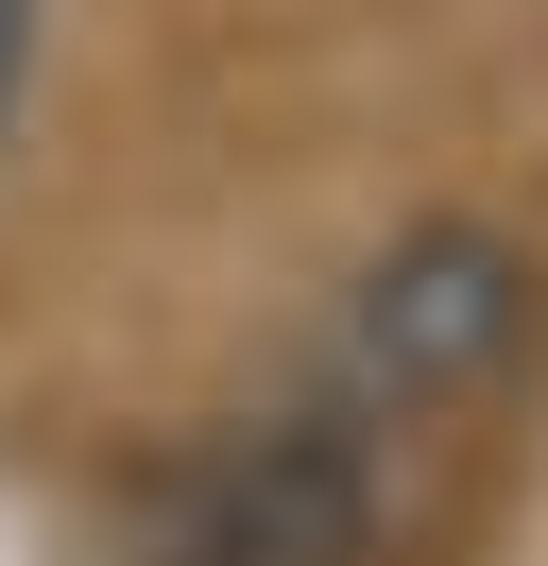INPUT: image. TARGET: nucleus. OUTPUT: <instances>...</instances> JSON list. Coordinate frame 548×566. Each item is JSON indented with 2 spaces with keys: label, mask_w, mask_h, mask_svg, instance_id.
Wrapping results in <instances>:
<instances>
[{
  "label": "nucleus",
  "mask_w": 548,
  "mask_h": 566,
  "mask_svg": "<svg viewBox=\"0 0 548 566\" xmlns=\"http://www.w3.org/2000/svg\"><path fill=\"white\" fill-rule=\"evenodd\" d=\"M377 532V481H360V429L292 412V429H205L137 481V549L155 566H342Z\"/></svg>",
  "instance_id": "f257e3e1"
},
{
  "label": "nucleus",
  "mask_w": 548,
  "mask_h": 566,
  "mask_svg": "<svg viewBox=\"0 0 548 566\" xmlns=\"http://www.w3.org/2000/svg\"><path fill=\"white\" fill-rule=\"evenodd\" d=\"M531 344V258L497 223H411L342 310V412H445Z\"/></svg>",
  "instance_id": "f03ea898"
},
{
  "label": "nucleus",
  "mask_w": 548,
  "mask_h": 566,
  "mask_svg": "<svg viewBox=\"0 0 548 566\" xmlns=\"http://www.w3.org/2000/svg\"><path fill=\"white\" fill-rule=\"evenodd\" d=\"M18 70H34V0H0V120H18Z\"/></svg>",
  "instance_id": "7ed1b4c3"
}]
</instances>
